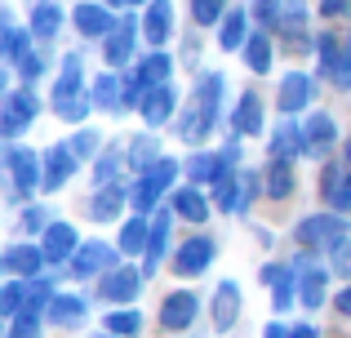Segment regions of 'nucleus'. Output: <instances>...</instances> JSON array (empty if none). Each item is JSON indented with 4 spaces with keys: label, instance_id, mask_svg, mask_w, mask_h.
<instances>
[{
    "label": "nucleus",
    "instance_id": "1",
    "mask_svg": "<svg viewBox=\"0 0 351 338\" xmlns=\"http://www.w3.org/2000/svg\"><path fill=\"white\" fill-rule=\"evenodd\" d=\"M53 107H58L62 121H80L85 116V103H80V58L67 53L62 62V80H58V94H53Z\"/></svg>",
    "mask_w": 351,
    "mask_h": 338
},
{
    "label": "nucleus",
    "instance_id": "2",
    "mask_svg": "<svg viewBox=\"0 0 351 338\" xmlns=\"http://www.w3.org/2000/svg\"><path fill=\"white\" fill-rule=\"evenodd\" d=\"M173 173H178V165H173V160H160V165H152L143 173V178H138V187H134V205H138V214H147V209L156 205V196H160L165 187H169L173 182Z\"/></svg>",
    "mask_w": 351,
    "mask_h": 338
},
{
    "label": "nucleus",
    "instance_id": "3",
    "mask_svg": "<svg viewBox=\"0 0 351 338\" xmlns=\"http://www.w3.org/2000/svg\"><path fill=\"white\" fill-rule=\"evenodd\" d=\"M298 241L302 245H329V250H334V245H343L347 241V223L343 218H307V223L298 227Z\"/></svg>",
    "mask_w": 351,
    "mask_h": 338
},
{
    "label": "nucleus",
    "instance_id": "4",
    "mask_svg": "<svg viewBox=\"0 0 351 338\" xmlns=\"http://www.w3.org/2000/svg\"><path fill=\"white\" fill-rule=\"evenodd\" d=\"M36 112H40L36 94H32V89H18V94L5 103V134H9V138H18V134L36 121Z\"/></svg>",
    "mask_w": 351,
    "mask_h": 338
},
{
    "label": "nucleus",
    "instance_id": "5",
    "mask_svg": "<svg viewBox=\"0 0 351 338\" xmlns=\"http://www.w3.org/2000/svg\"><path fill=\"white\" fill-rule=\"evenodd\" d=\"M209 258H214V241H209V236H196V241H187L178 250V271L182 276H200V271L209 267Z\"/></svg>",
    "mask_w": 351,
    "mask_h": 338
},
{
    "label": "nucleus",
    "instance_id": "6",
    "mask_svg": "<svg viewBox=\"0 0 351 338\" xmlns=\"http://www.w3.org/2000/svg\"><path fill=\"white\" fill-rule=\"evenodd\" d=\"M236 316H240V289L236 280H223L214 294V330H232Z\"/></svg>",
    "mask_w": 351,
    "mask_h": 338
},
{
    "label": "nucleus",
    "instance_id": "7",
    "mask_svg": "<svg viewBox=\"0 0 351 338\" xmlns=\"http://www.w3.org/2000/svg\"><path fill=\"white\" fill-rule=\"evenodd\" d=\"M9 173H14V182H18L23 196H32L36 182H45L40 178V160H36L32 152H9Z\"/></svg>",
    "mask_w": 351,
    "mask_h": 338
},
{
    "label": "nucleus",
    "instance_id": "8",
    "mask_svg": "<svg viewBox=\"0 0 351 338\" xmlns=\"http://www.w3.org/2000/svg\"><path fill=\"white\" fill-rule=\"evenodd\" d=\"M138 280H143L138 267H116L112 276L103 280V298H107V303H129V298L138 294Z\"/></svg>",
    "mask_w": 351,
    "mask_h": 338
},
{
    "label": "nucleus",
    "instance_id": "9",
    "mask_svg": "<svg viewBox=\"0 0 351 338\" xmlns=\"http://www.w3.org/2000/svg\"><path fill=\"white\" fill-rule=\"evenodd\" d=\"M45 160H49V165H45V187H49V191H58L62 182H67V173L76 169V152H71L67 143H58V147H53Z\"/></svg>",
    "mask_w": 351,
    "mask_h": 338
},
{
    "label": "nucleus",
    "instance_id": "10",
    "mask_svg": "<svg viewBox=\"0 0 351 338\" xmlns=\"http://www.w3.org/2000/svg\"><path fill=\"white\" fill-rule=\"evenodd\" d=\"M112 263H116V254L107 250L103 241H98V245H85V250H76V258H71V271H76V276H94V271L112 267Z\"/></svg>",
    "mask_w": 351,
    "mask_h": 338
},
{
    "label": "nucleus",
    "instance_id": "11",
    "mask_svg": "<svg viewBox=\"0 0 351 338\" xmlns=\"http://www.w3.org/2000/svg\"><path fill=\"white\" fill-rule=\"evenodd\" d=\"M182 143H200V138H205V134H209V125H214V112H209V107L205 103H200V98H196V103H191L187 107V112H182Z\"/></svg>",
    "mask_w": 351,
    "mask_h": 338
},
{
    "label": "nucleus",
    "instance_id": "12",
    "mask_svg": "<svg viewBox=\"0 0 351 338\" xmlns=\"http://www.w3.org/2000/svg\"><path fill=\"white\" fill-rule=\"evenodd\" d=\"M191 316H196V298L191 294H169L160 307V321L165 330H182V325H191Z\"/></svg>",
    "mask_w": 351,
    "mask_h": 338
},
{
    "label": "nucleus",
    "instance_id": "13",
    "mask_svg": "<svg viewBox=\"0 0 351 338\" xmlns=\"http://www.w3.org/2000/svg\"><path fill=\"white\" fill-rule=\"evenodd\" d=\"M169 112H173V89H165V85L147 89V98H143V121L147 125H165V121H169Z\"/></svg>",
    "mask_w": 351,
    "mask_h": 338
},
{
    "label": "nucleus",
    "instance_id": "14",
    "mask_svg": "<svg viewBox=\"0 0 351 338\" xmlns=\"http://www.w3.org/2000/svg\"><path fill=\"white\" fill-rule=\"evenodd\" d=\"M76 27H80L85 36H112V32H116L112 14H107L103 5H80V9H76Z\"/></svg>",
    "mask_w": 351,
    "mask_h": 338
},
{
    "label": "nucleus",
    "instance_id": "15",
    "mask_svg": "<svg viewBox=\"0 0 351 338\" xmlns=\"http://www.w3.org/2000/svg\"><path fill=\"white\" fill-rule=\"evenodd\" d=\"M71 250H76V232H71L67 223H53L49 232H45V258L62 263V258H71Z\"/></svg>",
    "mask_w": 351,
    "mask_h": 338
},
{
    "label": "nucleus",
    "instance_id": "16",
    "mask_svg": "<svg viewBox=\"0 0 351 338\" xmlns=\"http://www.w3.org/2000/svg\"><path fill=\"white\" fill-rule=\"evenodd\" d=\"M325 196L334 200V209H343V214H351V173L329 165L325 169Z\"/></svg>",
    "mask_w": 351,
    "mask_h": 338
},
{
    "label": "nucleus",
    "instance_id": "17",
    "mask_svg": "<svg viewBox=\"0 0 351 338\" xmlns=\"http://www.w3.org/2000/svg\"><path fill=\"white\" fill-rule=\"evenodd\" d=\"M307 98H311V80L302 76V71L285 76V85H280V112H298V107H307Z\"/></svg>",
    "mask_w": 351,
    "mask_h": 338
},
{
    "label": "nucleus",
    "instance_id": "18",
    "mask_svg": "<svg viewBox=\"0 0 351 338\" xmlns=\"http://www.w3.org/2000/svg\"><path fill=\"white\" fill-rule=\"evenodd\" d=\"M129 53H134V23H116V32L107 36V62L120 67V62H129Z\"/></svg>",
    "mask_w": 351,
    "mask_h": 338
},
{
    "label": "nucleus",
    "instance_id": "19",
    "mask_svg": "<svg viewBox=\"0 0 351 338\" xmlns=\"http://www.w3.org/2000/svg\"><path fill=\"white\" fill-rule=\"evenodd\" d=\"M302 147H307V134H302V125H280V130H276L271 152H276L280 160H293Z\"/></svg>",
    "mask_w": 351,
    "mask_h": 338
},
{
    "label": "nucleus",
    "instance_id": "20",
    "mask_svg": "<svg viewBox=\"0 0 351 338\" xmlns=\"http://www.w3.org/2000/svg\"><path fill=\"white\" fill-rule=\"evenodd\" d=\"M169 0H152V9H147V23H143V32H147V40L152 45H160L165 36H169Z\"/></svg>",
    "mask_w": 351,
    "mask_h": 338
},
{
    "label": "nucleus",
    "instance_id": "21",
    "mask_svg": "<svg viewBox=\"0 0 351 338\" xmlns=\"http://www.w3.org/2000/svg\"><path fill=\"white\" fill-rule=\"evenodd\" d=\"M173 209H178L182 218H191V223H205V214H209L205 196H200L196 187H178L173 191Z\"/></svg>",
    "mask_w": 351,
    "mask_h": 338
},
{
    "label": "nucleus",
    "instance_id": "22",
    "mask_svg": "<svg viewBox=\"0 0 351 338\" xmlns=\"http://www.w3.org/2000/svg\"><path fill=\"white\" fill-rule=\"evenodd\" d=\"M298 276H302L298 298L307 307H320V303H325V271H320V267H298Z\"/></svg>",
    "mask_w": 351,
    "mask_h": 338
},
{
    "label": "nucleus",
    "instance_id": "23",
    "mask_svg": "<svg viewBox=\"0 0 351 338\" xmlns=\"http://www.w3.org/2000/svg\"><path fill=\"white\" fill-rule=\"evenodd\" d=\"M40 263H45V250H32V245H14V250H5V267L18 271V276L36 271Z\"/></svg>",
    "mask_w": 351,
    "mask_h": 338
},
{
    "label": "nucleus",
    "instance_id": "24",
    "mask_svg": "<svg viewBox=\"0 0 351 338\" xmlns=\"http://www.w3.org/2000/svg\"><path fill=\"white\" fill-rule=\"evenodd\" d=\"M236 130L240 134H258L263 130V103H258V94H245L236 107Z\"/></svg>",
    "mask_w": 351,
    "mask_h": 338
},
{
    "label": "nucleus",
    "instance_id": "25",
    "mask_svg": "<svg viewBox=\"0 0 351 338\" xmlns=\"http://www.w3.org/2000/svg\"><path fill=\"white\" fill-rule=\"evenodd\" d=\"M169 53H147L143 58V67H138V80H143L147 89H156V85H165V76H169Z\"/></svg>",
    "mask_w": 351,
    "mask_h": 338
},
{
    "label": "nucleus",
    "instance_id": "26",
    "mask_svg": "<svg viewBox=\"0 0 351 338\" xmlns=\"http://www.w3.org/2000/svg\"><path fill=\"white\" fill-rule=\"evenodd\" d=\"M147 241H152V227L143 223V214L129 218L125 232H120V250H125V254H143V245H147Z\"/></svg>",
    "mask_w": 351,
    "mask_h": 338
},
{
    "label": "nucleus",
    "instance_id": "27",
    "mask_svg": "<svg viewBox=\"0 0 351 338\" xmlns=\"http://www.w3.org/2000/svg\"><path fill=\"white\" fill-rule=\"evenodd\" d=\"M165 241H169V214H156V223H152V241H147V267H143V271H152L156 263H160Z\"/></svg>",
    "mask_w": 351,
    "mask_h": 338
},
{
    "label": "nucleus",
    "instance_id": "28",
    "mask_svg": "<svg viewBox=\"0 0 351 338\" xmlns=\"http://www.w3.org/2000/svg\"><path fill=\"white\" fill-rule=\"evenodd\" d=\"M249 45V14H227L223 23V49H245Z\"/></svg>",
    "mask_w": 351,
    "mask_h": 338
},
{
    "label": "nucleus",
    "instance_id": "29",
    "mask_svg": "<svg viewBox=\"0 0 351 338\" xmlns=\"http://www.w3.org/2000/svg\"><path fill=\"white\" fill-rule=\"evenodd\" d=\"M58 23H62V9L53 5V0H40L36 14H32V32L36 36H53V32H58Z\"/></svg>",
    "mask_w": 351,
    "mask_h": 338
},
{
    "label": "nucleus",
    "instance_id": "30",
    "mask_svg": "<svg viewBox=\"0 0 351 338\" xmlns=\"http://www.w3.org/2000/svg\"><path fill=\"white\" fill-rule=\"evenodd\" d=\"M49 316H53V325H76L80 316H85V303H80L76 294H58L53 307H49Z\"/></svg>",
    "mask_w": 351,
    "mask_h": 338
},
{
    "label": "nucleus",
    "instance_id": "31",
    "mask_svg": "<svg viewBox=\"0 0 351 338\" xmlns=\"http://www.w3.org/2000/svg\"><path fill=\"white\" fill-rule=\"evenodd\" d=\"M263 276H267V280L276 285V307L285 312V307L293 303V271H289V267H267Z\"/></svg>",
    "mask_w": 351,
    "mask_h": 338
},
{
    "label": "nucleus",
    "instance_id": "32",
    "mask_svg": "<svg viewBox=\"0 0 351 338\" xmlns=\"http://www.w3.org/2000/svg\"><path fill=\"white\" fill-rule=\"evenodd\" d=\"M302 134H307V147H329V143H334V121H329V116H311L307 125H302Z\"/></svg>",
    "mask_w": 351,
    "mask_h": 338
},
{
    "label": "nucleus",
    "instance_id": "33",
    "mask_svg": "<svg viewBox=\"0 0 351 338\" xmlns=\"http://www.w3.org/2000/svg\"><path fill=\"white\" fill-rule=\"evenodd\" d=\"M245 62L254 71H267L271 67V45H267V36H249V45H245Z\"/></svg>",
    "mask_w": 351,
    "mask_h": 338
},
{
    "label": "nucleus",
    "instance_id": "34",
    "mask_svg": "<svg viewBox=\"0 0 351 338\" xmlns=\"http://www.w3.org/2000/svg\"><path fill=\"white\" fill-rule=\"evenodd\" d=\"M120 200H125V191H120V187L98 191V200H94V218H116V214H120Z\"/></svg>",
    "mask_w": 351,
    "mask_h": 338
},
{
    "label": "nucleus",
    "instance_id": "35",
    "mask_svg": "<svg viewBox=\"0 0 351 338\" xmlns=\"http://www.w3.org/2000/svg\"><path fill=\"white\" fill-rule=\"evenodd\" d=\"M116 89H120V80L103 71V76H98V85H94V103L98 107H120V94H116Z\"/></svg>",
    "mask_w": 351,
    "mask_h": 338
},
{
    "label": "nucleus",
    "instance_id": "36",
    "mask_svg": "<svg viewBox=\"0 0 351 338\" xmlns=\"http://www.w3.org/2000/svg\"><path fill=\"white\" fill-rule=\"evenodd\" d=\"M289 187H293L289 165H285V160H276V165H271V178H267V191H271V196H289Z\"/></svg>",
    "mask_w": 351,
    "mask_h": 338
},
{
    "label": "nucleus",
    "instance_id": "37",
    "mask_svg": "<svg viewBox=\"0 0 351 338\" xmlns=\"http://www.w3.org/2000/svg\"><path fill=\"white\" fill-rule=\"evenodd\" d=\"M107 330H112V334H138V330H143V316H138V312H112V316H107Z\"/></svg>",
    "mask_w": 351,
    "mask_h": 338
},
{
    "label": "nucleus",
    "instance_id": "38",
    "mask_svg": "<svg viewBox=\"0 0 351 338\" xmlns=\"http://www.w3.org/2000/svg\"><path fill=\"white\" fill-rule=\"evenodd\" d=\"M9 338H40V321H36L32 307L14 316V330H9Z\"/></svg>",
    "mask_w": 351,
    "mask_h": 338
},
{
    "label": "nucleus",
    "instance_id": "39",
    "mask_svg": "<svg viewBox=\"0 0 351 338\" xmlns=\"http://www.w3.org/2000/svg\"><path fill=\"white\" fill-rule=\"evenodd\" d=\"M196 98L209 107V112H218V98H223V76H205V80H200V89H196Z\"/></svg>",
    "mask_w": 351,
    "mask_h": 338
},
{
    "label": "nucleus",
    "instance_id": "40",
    "mask_svg": "<svg viewBox=\"0 0 351 338\" xmlns=\"http://www.w3.org/2000/svg\"><path fill=\"white\" fill-rule=\"evenodd\" d=\"M191 14H196L200 27H209V23L223 18V0H191Z\"/></svg>",
    "mask_w": 351,
    "mask_h": 338
},
{
    "label": "nucleus",
    "instance_id": "41",
    "mask_svg": "<svg viewBox=\"0 0 351 338\" xmlns=\"http://www.w3.org/2000/svg\"><path fill=\"white\" fill-rule=\"evenodd\" d=\"M316 53H320V67H325V71H338V40H334V36H320V45H316Z\"/></svg>",
    "mask_w": 351,
    "mask_h": 338
},
{
    "label": "nucleus",
    "instance_id": "42",
    "mask_svg": "<svg viewBox=\"0 0 351 338\" xmlns=\"http://www.w3.org/2000/svg\"><path fill=\"white\" fill-rule=\"evenodd\" d=\"M152 156H156V143H152V138H147V143L138 138V143H134V165H138V173L152 169V165H160V160H152Z\"/></svg>",
    "mask_w": 351,
    "mask_h": 338
},
{
    "label": "nucleus",
    "instance_id": "43",
    "mask_svg": "<svg viewBox=\"0 0 351 338\" xmlns=\"http://www.w3.org/2000/svg\"><path fill=\"white\" fill-rule=\"evenodd\" d=\"M18 307H23V285H5V289H0V312L18 316Z\"/></svg>",
    "mask_w": 351,
    "mask_h": 338
},
{
    "label": "nucleus",
    "instance_id": "44",
    "mask_svg": "<svg viewBox=\"0 0 351 338\" xmlns=\"http://www.w3.org/2000/svg\"><path fill=\"white\" fill-rule=\"evenodd\" d=\"M334 271H343V276H351V241L334 245Z\"/></svg>",
    "mask_w": 351,
    "mask_h": 338
},
{
    "label": "nucleus",
    "instance_id": "45",
    "mask_svg": "<svg viewBox=\"0 0 351 338\" xmlns=\"http://www.w3.org/2000/svg\"><path fill=\"white\" fill-rule=\"evenodd\" d=\"M23 45H27V36L14 32V27H5V53H9V58H18V53H23Z\"/></svg>",
    "mask_w": 351,
    "mask_h": 338
},
{
    "label": "nucleus",
    "instance_id": "46",
    "mask_svg": "<svg viewBox=\"0 0 351 338\" xmlns=\"http://www.w3.org/2000/svg\"><path fill=\"white\" fill-rule=\"evenodd\" d=\"M334 76H338V85H351V36H347V53L338 58V71H334Z\"/></svg>",
    "mask_w": 351,
    "mask_h": 338
},
{
    "label": "nucleus",
    "instance_id": "47",
    "mask_svg": "<svg viewBox=\"0 0 351 338\" xmlns=\"http://www.w3.org/2000/svg\"><path fill=\"white\" fill-rule=\"evenodd\" d=\"M94 147H98V134H80V138L71 143V152H76V156H89Z\"/></svg>",
    "mask_w": 351,
    "mask_h": 338
},
{
    "label": "nucleus",
    "instance_id": "48",
    "mask_svg": "<svg viewBox=\"0 0 351 338\" xmlns=\"http://www.w3.org/2000/svg\"><path fill=\"white\" fill-rule=\"evenodd\" d=\"M254 191H258V178H254V173H245V178H240V209L254 200Z\"/></svg>",
    "mask_w": 351,
    "mask_h": 338
},
{
    "label": "nucleus",
    "instance_id": "49",
    "mask_svg": "<svg viewBox=\"0 0 351 338\" xmlns=\"http://www.w3.org/2000/svg\"><path fill=\"white\" fill-rule=\"evenodd\" d=\"M40 71H45V58H40V53H32V58H23V76H27V80H36Z\"/></svg>",
    "mask_w": 351,
    "mask_h": 338
},
{
    "label": "nucleus",
    "instance_id": "50",
    "mask_svg": "<svg viewBox=\"0 0 351 338\" xmlns=\"http://www.w3.org/2000/svg\"><path fill=\"white\" fill-rule=\"evenodd\" d=\"M347 5H351V0H320V14H329V18H334V14H343Z\"/></svg>",
    "mask_w": 351,
    "mask_h": 338
},
{
    "label": "nucleus",
    "instance_id": "51",
    "mask_svg": "<svg viewBox=\"0 0 351 338\" xmlns=\"http://www.w3.org/2000/svg\"><path fill=\"white\" fill-rule=\"evenodd\" d=\"M45 298H49V285H36V289H32V312H40Z\"/></svg>",
    "mask_w": 351,
    "mask_h": 338
},
{
    "label": "nucleus",
    "instance_id": "52",
    "mask_svg": "<svg viewBox=\"0 0 351 338\" xmlns=\"http://www.w3.org/2000/svg\"><path fill=\"white\" fill-rule=\"evenodd\" d=\"M112 173H116V156H107L103 165H98V182H107V178H112Z\"/></svg>",
    "mask_w": 351,
    "mask_h": 338
},
{
    "label": "nucleus",
    "instance_id": "53",
    "mask_svg": "<svg viewBox=\"0 0 351 338\" xmlns=\"http://www.w3.org/2000/svg\"><path fill=\"white\" fill-rule=\"evenodd\" d=\"M23 223H27V227H32V232H36V227H45V214H40V209H32V214H27Z\"/></svg>",
    "mask_w": 351,
    "mask_h": 338
},
{
    "label": "nucleus",
    "instance_id": "54",
    "mask_svg": "<svg viewBox=\"0 0 351 338\" xmlns=\"http://www.w3.org/2000/svg\"><path fill=\"white\" fill-rule=\"evenodd\" d=\"M338 312L351 316V289H343V294H338Z\"/></svg>",
    "mask_w": 351,
    "mask_h": 338
},
{
    "label": "nucleus",
    "instance_id": "55",
    "mask_svg": "<svg viewBox=\"0 0 351 338\" xmlns=\"http://www.w3.org/2000/svg\"><path fill=\"white\" fill-rule=\"evenodd\" d=\"M289 338H320V334H316V330H311V325H298V330H293Z\"/></svg>",
    "mask_w": 351,
    "mask_h": 338
},
{
    "label": "nucleus",
    "instance_id": "56",
    "mask_svg": "<svg viewBox=\"0 0 351 338\" xmlns=\"http://www.w3.org/2000/svg\"><path fill=\"white\" fill-rule=\"evenodd\" d=\"M267 338H285V330L280 325H267Z\"/></svg>",
    "mask_w": 351,
    "mask_h": 338
},
{
    "label": "nucleus",
    "instance_id": "57",
    "mask_svg": "<svg viewBox=\"0 0 351 338\" xmlns=\"http://www.w3.org/2000/svg\"><path fill=\"white\" fill-rule=\"evenodd\" d=\"M347 160H351V143H347Z\"/></svg>",
    "mask_w": 351,
    "mask_h": 338
},
{
    "label": "nucleus",
    "instance_id": "58",
    "mask_svg": "<svg viewBox=\"0 0 351 338\" xmlns=\"http://www.w3.org/2000/svg\"><path fill=\"white\" fill-rule=\"evenodd\" d=\"M112 5H120V0H112Z\"/></svg>",
    "mask_w": 351,
    "mask_h": 338
},
{
    "label": "nucleus",
    "instance_id": "59",
    "mask_svg": "<svg viewBox=\"0 0 351 338\" xmlns=\"http://www.w3.org/2000/svg\"><path fill=\"white\" fill-rule=\"evenodd\" d=\"M103 338H107V334H103Z\"/></svg>",
    "mask_w": 351,
    "mask_h": 338
}]
</instances>
